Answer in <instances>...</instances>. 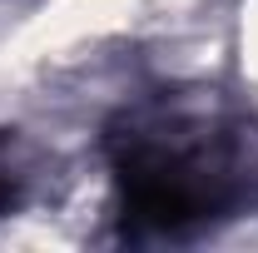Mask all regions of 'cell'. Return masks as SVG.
<instances>
[{
  "label": "cell",
  "instance_id": "1",
  "mask_svg": "<svg viewBox=\"0 0 258 253\" xmlns=\"http://www.w3.org/2000/svg\"><path fill=\"white\" fill-rule=\"evenodd\" d=\"M248 134L194 109H134L109 129L129 243L194 238L248 204Z\"/></svg>",
  "mask_w": 258,
  "mask_h": 253
},
{
  "label": "cell",
  "instance_id": "2",
  "mask_svg": "<svg viewBox=\"0 0 258 253\" xmlns=\"http://www.w3.org/2000/svg\"><path fill=\"white\" fill-rule=\"evenodd\" d=\"M20 204V169L10 164V134H0V219Z\"/></svg>",
  "mask_w": 258,
  "mask_h": 253
}]
</instances>
